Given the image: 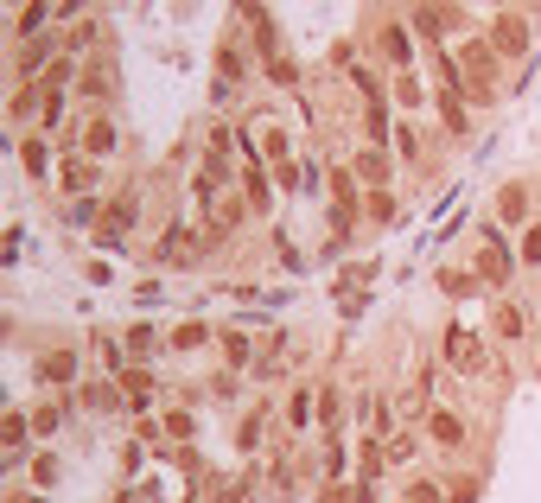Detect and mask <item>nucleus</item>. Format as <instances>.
Here are the masks:
<instances>
[{
	"label": "nucleus",
	"mask_w": 541,
	"mask_h": 503,
	"mask_svg": "<svg viewBox=\"0 0 541 503\" xmlns=\"http://www.w3.org/2000/svg\"><path fill=\"white\" fill-rule=\"evenodd\" d=\"M471 274H478V287H491V293H503L522 274V262H516V242H503L497 236V223H484L478 230V249H471Z\"/></svg>",
	"instance_id": "nucleus-1"
},
{
	"label": "nucleus",
	"mask_w": 541,
	"mask_h": 503,
	"mask_svg": "<svg viewBox=\"0 0 541 503\" xmlns=\"http://www.w3.org/2000/svg\"><path fill=\"white\" fill-rule=\"evenodd\" d=\"M370 51H376V64H382L389 77H401V71H414L421 32H414L408 20H376V32H370Z\"/></svg>",
	"instance_id": "nucleus-2"
},
{
	"label": "nucleus",
	"mask_w": 541,
	"mask_h": 503,
	"mask_svg": "<svg viewBox=\"0 0 541 503\" xmlns=\"http://www.w3.org/2000/svg\"><path fill=\"white\" fill-rule=\"evenodd\" d=\"M459 71H465V102H497V51L491 39H465L459 45Z\"/></svg>",
	"instance_id": "nucleus-3"
},
{
	"label": "nucleus",
	"mask_w": 541,
	"mask_h": 503,
	"mask_svg": "<svg viewBox=\"0 0 541 503\" xmlns=\"http://www.w3.org/2000/svg\"><path fill=\"white\" fill-rule=\"evenodd\" d=\"M440 363H446V370H459V376H484V370H491L484 338L465 332V325H446V332H440Z\"/></svg>",
	"instance_id": "nucleus-4"
},
{
	"label": "nucleus",
	"mask_w": 541,
	"mask_h": 503,
	"mask_svg": "<svg viewBox=\"0 0 541 503\" xmlns=\"http://www.w3.org/2000/svg\"><path fill=\"white\" fill-rule=\"evenodd\" d=\"M58 58H64V32H39V39L13 45V83H39Z\"/></svg>",
	"instance_id": "nucleus-5"
},
{
	"label": "nucleus",
	"mask_w": 541,
	"mask_h": 503,
	"mask_svg": "<svg viewBox=\"0 0 541 503\" xmlns=\"http://www.w3.org/2000/svg\"><path fill=\"white\" fill-rule=\"evenodd\" d=\"M204 249H211V242H204L198 230L172 223V230L160 236V249H153V262H160V268H198V262H204Z\"/></svg>",
	"instance_id": "nucleus-6"
},
{
	"label": "nucleus",
	"mask_w": 541,
	"mask_h": 503,
	"mask_svg": "<svg viewBox=\"0 0 541 503\" xmlns=\"http://www.w3.org/2000/svg\"><path fill=\"white\" fill-rule=\"evenodd\" d=\"M484 39H491V51H497V58H510V64H516V58H529V45H535V26L522 20V13H497Z\"/></svg>",
	"instance_id": "nucleus-7"
},
{
	"label": "nucleus",
	"mask_w": 541,
	"mask_h": 503,
	"mask_svg": "<svg viewBox=\"0 0 541 503\" xmlns=\"http://www.w3.org/2000/svg\"><path fill=\"white\" fill-rule=\"evenodd\" d=\"M421 433L440 446V453H459V446L471 440V427H465L459 408H427V414H421Z\"/></svg>",
	"instance_id": "nucleus-8"
},
{
	"label": "nucleus",
	"mask_w": 541,
	"mask_h": 503,
	"mask_svg": "<svg viewBox=\"0 0 541 503\" xmlns=\"http://www.w3.org/2000/svg\"><path fill=\"white\" fill-rule=\"evenodd\" d=\"M115 153H121V128H115V115L109 109H102V115H90V121H83V160H115Z\"/></svg>",
	"instance_id": "nucleus-9"
},
{
	"label": "nucleus",
	"mask_w": 541,
	"mask_h": 503,
	"mask_svg": "<svg viewBox=\"0 0 541 503\" xmlns=\"http://www.w3.org/2000/svg\"><path fill=\"white\" fill-rule=\"evenodd\" d=\"M32 376L51 383V389H77L83 383V363H77V351H39V357H32Z\"/></svg>",
	"instance_id": "nucleus-10"
},
{
	"label": "nucleus",
	"mask_w": 541,
	"mask_h": 503,
	"mask_svg": "<svg viewBox=\"0 0 541 503\" xmlns=\"http://www.w3.org/2000/svg\"><path fill=\"white\" fill-rule=\"evenodd\" d=\"M71 402L83 414H115V408H128V389H121V376H109V383H77Z\"/></svg>",
	"instance_id": "nucleus-11"
},
{
	"label": "nucleus",
	"mask_w": 541,
	"mask_h": 503,
	"mask_svg": "<svg viewBox=\"0 0 541 503\" xmlns=\"http://www.w3.org/2000/svg\"><path fill=\"white\" fill-rule=\"evenodd\" d=\"M325 185H331V211H363V179L351 172V160H331Z\"/></svg>",
	"instance_id": "nucleus-12"
},
{
	"label": "nucleus",
	"mask_w": 541,
	"mask_h": 503,
	"mask_svg": "<svg viewBox=\"0 0 541 503\" xmlns=\"http://www.w3.org/2000/svg\"><path fill=\"white\" fill-rule=\"evenodd\" d=\"M351 172L363 179V192H382V185H389V172H395V160H389V147H357Z\"/></svg>",
	"instance_id": "nucleus-13"
},
{
	"label": "nucleus",
	"mask_w": 541,
	"mask_h": 503,
	"mask_svg": "<svg viewBox=\"0 0 541 503\" xmlns=\"http://www.w3.org/2000/svg\"><path fill=\"white\" fill-rule=\"evenodd\" d=\"M96 179H102L96 160H77V147H64V160H58V185H64V198H83Z\"/></svg>",
	"instance_id": "nucleus-14"
},
{
	"label": "nucleus",
	"mask_w": 541,
	"mask_h": 503,
	"mask_svg": "<svg viewBox=\"0 0 541 503\" xmlns=\"http://www.w3.org/2000/svg\"><path fill=\"white\" fill-rule=\"evenodd\" d=\"M58 20V0H26L20 13H13V45H26V39H39V32Z\"/></svg>",
	"instance_id": "nucleus-15"
},
{
	"label": "nucleus",
	"mask_w": 541,
	"mask_h": 503,
	"mask_svg": "<svg viewBox=\"0 0 541 503\" xmlns=\"http://www.w3.org/2000/svg\"><path fill=\"white\" fill-rule=\"evenodd\" d=\"M281 421H287V433H306V427H319V389H287V402H281Z\"/></svg>",
	"instance_id": "nucleus-16"
},
{
	"label": "nucleus",
	"mask_w": 541,
	"mask_h": 503,
	"mask_svg": "<svg viewBox=\"0 0 541 503\" xmlns=\"http://www.w3.org/2000/svg\"><path fill=\"white\" fill-rule=\"evenodd\" d=\"M109 90H115L109 64H90V71H77V96H83V109H90V115L109 109Z\"/></svg>",
	"instance_id": "nucleus-17"
},
{
	"label": "nucleus",
	"mask_w": 541,
	"mask_h": 503,
	"mask_svg": "<svg viewBox=\"0 0 541 503\" xmlns=\"http://www.w3.org/2000/svg\"><path fill=\"white\" fill-rule=\"evenodd\" d=\"M497 217L516 223V230H522V223H535V217H529V179H503V185H497Z\"/></svg>",
	"instance_id": "nucleus-18"
},
{
	"label": "nucleus",
	"mask_w": 541,
	"mask_h": 503,
	"mask_svg": "<svg viewBox=\"0 0 541 503\" xmlns=\"http://www.w3.org/2000/svg\"><path fill=\"white\" fill-rule=\"evenodd\" d=\"M39 109H45V83H13V96H7V121H13V128L39 121Z\"/></svg>",
	"instance_id": "nucleus-19"
},
{
	"label": "nucleus",
	"mask_w": 541,
	"mask_h": 503,
	"mask_svg": "<svg viewBox=\"0 0 541 503\" xmlns=\"http://www.w3.org/2000/svg\"><path fill=\"white\" fill-rule=\"evenodd\" d=\"M217 357H223V370H255V338L249 332H217Z\"/></svg>",
	"instance_id": "nucleus-20"
},
{
	"label": "nucleus",
	"mask_w": 541,
	"mask_h": 503,
	"mask_svg": "<svg viewBox=\"0 0 541 503\" xmlns=\"http://www.w3.org/2000/svg\"><path fill=\"white\" fill-rule=\"evenodd\" d=\"M204 344H217V332H211V325H198V319H185V325H172V332H166V351H204Z\"/></svg>",
	"instance_id": "nucleus-21"
},
{
	"label": "nucleus",
	"mask_w": 541,
	"mask_h": 503,
	"mask_svg": "<svg viewBox=\"0 0 541 503\" xmlns=\"http://www.w3.org/2000/svg\"><path fill=\"white\" fill-rule=\"evenodd\" d=\"M389 96H395V109H401V115H421L427 102H433V96L421 90V77H414V71H401V77L389 83Z\"/></svg>",
	"instance_id": "nucleus-22"
},
{
	"label": "nucleus",
	"mask_w": 541,
	"mask_h": 503,
	"mask_svg": "<svg viewBox=\"0 0 541 503\" xmlns=\"http://www.w3.org/2000/svg\"><path fill=\"white\" fill-rule=\"evenodd\" d=\"M491 332H497L503 344H516L522 332H529V319H522V306H516V300H497V312H491Z\"/></svg>",
	"instance_id": "nucleus-23"
},
{
	"label": "nucleus",
	"mask_w": 541,
	"mask_h": 503,
	"mask_svg": "<svg viewBox=\"0 0 541 503\" xmlns=\"http://www.w3.org/2000/svg\"><path fill=\"white\" fill-rule=\"evenodd\" d=\"M421 440H427V433H414V427H401L395 440H389V465H395V472H408V465H421Z\"/></svg>",
	"instance_id": "nucleus-24"
},
{
	"label": "nucleus",
	"mask_w": 541,
	"mask_h": 503,
	"mask_svg": "<svg viewBox=\"0 0 541 503\" xmlns=\"http://www.w3.org/2000/svg\"><path fill=\"white\" fill-rule=\"evenodd\" d=\"M20 166H26V179H45V172H51V141H45V134H26V141H20Z\"/></svg>",
	"instance_id": "nucleus-25"
},
{
	"label": "nucleus",
	"mask_w": 541,
	"mask_h": 503,
	"mask_svg": "<svg viewBox=\"0 0 541 503\" xmlns=\"http://www.w3.org/2000/svg\"><path fill=\"white\" fill-rule=\"evenodd\" d=\"M0 440H7V459H20V446L32 440V414L7 408V421H0Z\"/></svg>",
	"instance_id": "nucleus-26"
},
{
	"label": "nucleus",
	"mask_w": 541,
	"mask_h": 503,
	"mask_svg": "<svg viewBox=\"0 0 541 503\" xmlns=\"http://www.w3.org/2000/svg\"><path fill=\"white\" fill-rule=\"evenodd\" d=\"M261 427H268V402H255L249 414H242V427H236V453H255V446H261Z\"/></svg>",
	"instance_id": "nucleus-27"
},
{
	"label": "nucleus",
	"mask_w": 541,
	"mask_h": 503,
	"mask_svg": "<svg viewBox=\"0 0 541 503\" xmlns=\"http://www.w3.org/2000/svg\"><path fill=\"white\" fill-rule=\"evenodd\" d=\"M363 217H370L376 230H382V223H395V217H401V204H395V192H389V185H382V192H363Z\"/></svg>",
	"instance_id": "nucleus-28"
},
{
	"label": "nucleus",
	"mask_w": 541,
	"mask_h": 503,
	"mask_svg": "<svg viewBox=\"0 0 541 503\" xmlns=\"http://www.w3.org/2000/svg\"><path fill=\"white\" fill-rule=\"evenodd\" d=\"M516 262L541 274V217H535V223H522V230H516Z\"/></svg>",
	"instance_id": "nucleus-29"
},
{
	"label": "nucleus",
	"mask_w": 541,
	"mask_h": 503,
	"mask_svg": "<svg viewBox=\"0 0 541 503\" xmlns=\"http://www.w3.org/2000/svg\"><path fill=\"white\" fill-rule=\"evenodd\" d=\"M421 153H427V134L414 128V121H401L395 128V160H408V166H421Z\"/></svg>",
	"instance_id": "nucleus-30"
},
{
	"label": "nucleus",
	"mask_w": 541,
	"mask_h": 503,
	"mask_svg": "<svg viewBox=\"0 0 541 503\" xmlns=\"http://www.w3.org/2000/svg\"><path fill=\"white\" fill-rule=\"evenodd\" d=\"M319 427H325V433H338V427H344V389H338V383H325V389H319Z\"/></svg>",
	"instance_id": "nucleus-31"
},
{
	"label": "nucleus",
	"mask_w": 541,
	"mask_h": 503,
	"mask_svg": "<svg viewBox=\"0 0 541 503\" xmlns=\"http://www.w3.org/2000/svg\"><path fill=\"white\" fill-rule=\"evenodd\" d=\"M64 223H77V230H96L102 223V204L83 192V198H64Z\"/></svg>",
	"instance_id": "nucleus-32"
},
{
	"label": "nucleus",
	"mask_w": 541,
	"mask_h": 503,
	"mask_svg": "<svg viewBox=\"0 0 541 503\" xmlns=\"http://www.w3.org/2000/svg\"><path fill=\"white\" fill-rule=\"evenodd\" d=\"M433 281H440V293H452V300H471V293H478V274H459V268H440Z\"/></svg>",
	"instance_id": "nucleus-33"
},
{
	"label": "nucleus",
	"mask_w": 541,
	"mask_h": 503,
	"mask_svg": "<svg viewBox=\"0 0 541 503\" xmlns=\"http://www.w3.org/2000/svg\"><path fill=\"white\" fill-rule=\"evenodd\" d=\"M64 421H71V408H58V402H45V408H32V433H58Z\"/></svg>",
	"instance_id": "nucleus-34"
},
{
	"label": "nucleus",
	"mask_w": 541,
	"mask_h": 503,
	"mask_svg": "<svg viewBox=\"0 0 541 503\" xmlns=\"http://www.w3.org/2000/svg\"><path fill=\"white\" fill-rule=\"evenodd\" d=\"M433 109H440V121L452 134H465V96H433Z\"/></svg>",
	"instance_id": "nucleus-35"
},
{
	"label": "nucleus",
	"mask_w": 541,
	"mask_h": 503,
	"mask_svg": "<svg viewBox=\"0 0 541 503\" xmlns=\"http://www.w3.org/2000/svg\"><path fill=\"white\" fill-rule=\"evenodd\" d=\"M401 503H446V484H440V478H414Z\"/></svg>",
	"instance_id": "nucleus-36"
},
{
	"label": "nucleus",
	"mask_w": 541,
	"mask_h": 503,
	"mask_svg": "<svg viewBox=\"0 0 541 503\" xmlns=\"http://www.w3.org/2000/svg\"><path fill=\"white\" fill-rule=\"evenodd\" d=\"M121 344H128L134 357H153V344H160V338H153V325H128V332H121Z\"/></svg>",
	"instance_id": "nucleus-37"
},
{
	"label": "nucleus",
	"mask_w": 541,
	"mask_h": 503,
	"mask_svg": "<svg viewBox=\"0 0 541 503\" xmlns=\"http://www.w3.org/2000/svg\"><path fill=\"white\" fill-rule=\"evenodd\" d=\"M478 491H484L478 478H452V484H446V503H478Z\"/></svg>",
	"instance_id": "nucleus-38"
},
{
	"label": "nucleus",
	"mask_w": 541,
	"mask_h": 503,
	"mask_svg": "<svg viewBox=\"0 0 541 503\" xmlns=\"http://www.w3.org/2000/svg\"><path fill=\"white\" fill-rule=\"evenodd\" d=\"M166 433H172V440H191V414L172 408V414H166Z\"/></svg>",
	"instance_id": "nucleus-39"
},
{
	"label": "nucleus",
	"mask_w": 541,
	"mask_h": 503,
	"mask_svg": "<svg viewBox=\"0 0 541 503\" xmlns=\"http://www.w3.org/2000/svg\"><path fill=\"white\" fill-rule=\"evenodd\" d=\"M58 478V459H32V484H51Z\"/></svg>",
	"instance_id": "nucleus-40"
},
{
	"label": "nucleus",
	"mask_w": 541,
	"mask_h": 503,
	"mask_svg": "<svg viewBox=\"0 0 541 503\" xmlns=\"http://www.w3.org/2000/svg\"><path fill=\"white\" fill-rule=\"evenodd\" d=\"M96 0H58V20H77V13H90Z\"/></svg>",
	"instance_id": "nucleus-41"
},
{
	"label": "nucleus",
	"mask_w": 541,
	"mask_h": 503,
	"mask_svg": "<svg viewBox=\"0 0 541 503\" xmlns=\"http://www.w3.org/2000/svg\"><path fill=\"white\" fill-rule=\"evenodd\" d=\"M7 503H45V497H39V491H13Z\"/></svg>",
	"instance_id": "nucleus-42"
},
{
	"label": "nucleus",
	"mask_w": 541,
	"mask_h": 503,
	"mask_svg": "<svg viewBox=\"0 0 541 503\" xmlns=\"http://www.w3.org/2000/svg\"><path fill=\"white\" fill-rule=\"evenodd\" d=\"M484 7H497V0H484Z\"/></svg>",
	"instance_id": "nucleus-43"
}]
</instances>
